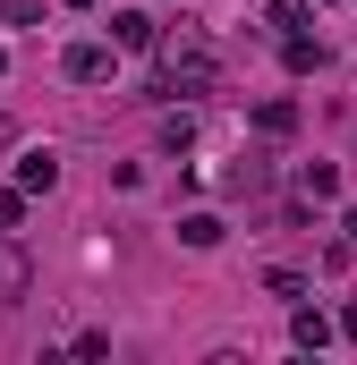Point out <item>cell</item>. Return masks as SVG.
<instances>
[{
  "instance_id": "6da1fadb",
  "label": "cell",
  "mask_w": 357,
  "mask_h": 365,
  "mask_svg": "<svg viewBox=\"0 0 357 365\" xmlns=\"http://www.w3.org/2000/svg\"><path fill=\"white\" fill-rule=\"evenodd\" d=\"M221 86V60H213V43L178 17V43L162 51V93H213Z\"/></svg>"
},
{
  "instance_id": "7a4b0ae2",
  "label": "cell",
  "mask_w": 357,
  "mask_h": 365,
  "mask_svg": "<svg viewBox=\"0 0 357 365\" xmlns=\"http://www.w3.org/2000/svg\"><path fill=\"white\" fill-rule=\"evenodd\" d=\"M111 43H119V51H154V17H145V9H119V17H111Z\"/></svg>"
},
{
  "instance_id": "3957f363",
  "label": "cell",
  "mask_w": 357,
  "mask_h": 365,
  "mask_svg": "<svg viewBox=\"0 0 357 365\" xmlns=\"http://www.w3.org/2000/svg\"><path fill=\"white\" fill-rule=\"evenodd\" d=\"M26 272H34V264H26V247H0V306H17V297H26Z\"/></svg>"
},
{
  "instance_id": "277c9868",
  "label": "cell",
  "mask_w": 357,
  "mask_h": 365,
  "mask_svg": "<svg viewBox=\"0 0 357 365\" xmlns=\"http://www.w3.org/2000/svg\"><path fill=\"white\" fill-rule=\"evenodd\" d=\"M69 77H77V86H102V77H111V51H102V43H77V51H69Z\"/></svg>"
},
{
  "instance_id": "5b68a950",
  "label": "cell",
  "mask_w": 357,
  "mask_h": 365,
  "mask_svg": "<svg viewBox=\"0 0 357 365\" xmlns=\"http://www.w3.org/2000/svg\"><path fill=\"white\" fill-rule=\"evenodd\" d=\"M256 128H264V136H289V128H298V102H264Z\"/></svg>"
},
{
  "instance_id": "8992f818",
  "label": "cell",
  "mask_w": 357,
  "mask_h": 365,
  "mask_svg": "<svg viewBox=\"0 0 357 365\" xmlns=\"http://www.w3.org/2000/svg\"><path fill=\"white\" fill-rule=\"evenodd\" d=\"M289 68H323V43H306V34H289V51H281Z\"/></svg>"
},
{
  "instance_id": "52a82bcc",
  "label": "cell",
  "mask_w": 357,
  "mask_h": 365,
  "mask_svg": "<svg viewBox=\"0 0 357 365\" xmlns=\"http://www.w3.org/2000/svg\"><path fill=\"white\" fill-rule=\"evenodd\" d=\"M178 238H187V247H213V238H221V221H213V212H196V221H178Z\"/></svg>"
},
{
  "instance_id": "ba28073f",
  "label": "cell",
  "mask_w": 357,
  "mask_h": 365,
  "mask_svg": "<svg viewBox=\"0 0 357 365\" xmlns=\"http://www.w3.org/2000/svg\"><path fill=\"white\" fill-rule=\"evenodd\" d=\"M289 331H298V349H323V340H332V323H323V314H298Z\"/></svg>"
},
{
  "instance_id": "9c48e42d",
  "label": "cell",
  "mask_w": 357,
  "mask_h": 365,
  "mask_svg": "<svg viewBox=\"0 0 357 365\" xmlns=\"http://www.w3.org/2000/svg\"><path fill=\"white\" fill-rule=\"evenodd\" d=\"M306 195H341V170L332 162H306Z\"/></svg>"
},
{
  "instance_id": "30bf717a",
  "label": "cell",
  "mask_w": 357,
  "mask_h": 365,
  "mask_svg": "<svg viewBox=\"0 0 357 365\" xmlns=\"http://www.w3.org/2000/svg\"><path fill=\"white\" fill-rule=\"evenodd\" d=\"M306 9H315V0H272V26H289V34H298V26H306Z\"/></svg>"
},
{
  "instance_id": "8fae6325",
  "label": "cell",
  "mask_w": 357,
  "mask_h": 365,
  "mask_svg": "<svg viewBox=\"0 0 357 365\" xmlns=\"http://www.w3.org/2000/svg\"><path fill=\"white\" fill-rule=\"evenodd\" d=\"M341 331H349V340H357V306H349V314H341Z\"/></svg>"
},
{
  "instance_id": "7c38bea8",
  "label": "cell",
  "mask_w": 357,
  "mask_h": 365,
  "mask_svg": "<svg viewBox=\"0 0 357 365\" xmlns=\"http://www.w3.org/2000/svg\"><path fill=\"white\" fill-rule=\"evenodd\" d=\"M341 230H349V247H357V212H349V221H341Z\"/></svg>"
},
{
  "instance_id": "4fadbf2b",
  "label": "cell",
  "mask_w": 357,
  "mask_h": 365,
  "mask_svg": "<svg viewBox=\"0 0 357 365\" xmlns=\"http://www.w3.org/2000/svg\"><path fill=\"white\" fill-rule=\"evenodd\" d=\"M0 145H9V119H0Z\"/></svg>"
},
{
  "instance_id": "5bb4252c",
  "label": "cell",
  "mask_w": 357,
  "mask_h": 365,
  "mask_svg": "<svg viewBox=\"0 0 357 365\" xmlns=\"http://www.w3.org/2000/svg\"><path fill=\"white\" fill-rule=\"evenodd\" d=\"M69 9H86V0H69Z\"/></svg>"
},
{
  "instance_id": "9a60e30c",
  "label": "cell",
  "mask_w": 357,
  "mask_h": 365,
  "mask_svg": "<svg viewBox=\"0 0 357 365\" xmlns=\"http://www.w3.org/2000/svg\"><path fill=\"white\" fill-rule=\"evenodd\" d=\"M0 17H9V0H0Z\"/></svg>"
}]
</instances>
